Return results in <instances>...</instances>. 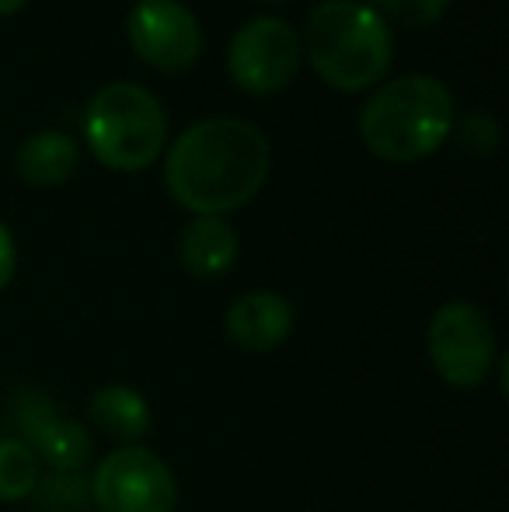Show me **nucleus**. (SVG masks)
Masks as SVG:
<instances>
[{
	"instance_id": "obj_13",
	"label": "nucleus",
	"mask_w": 509,
	"mask_h": 512,
	"mask_svg": "<svg viewBox=\"0 0 509 512\" xmlns=\"http://www.w3.org/2000/svg\"><path fill=\"white\" fill-rule=\"evenodd\" d=\"M77 161H81V154H77L74 136L56 133V129H42V133L28 136L18 147V157H14L18 175L32 189H56V185H63L74 175Z\"/></svg>"
},
{
	"instance_id": "obj_7",
	"label": "nucleus",
	"mask_w": 509,
	"mask_h": 512,
	"mask_svg": "<svg viewBox=\"0 0 509 512\" xmlns=\"http://www.w3.org/2000/svg\"><path fill=\"white\" fill-rule=\"evenodd\" d=\"M7 415H11L21 443L32 446L39 464H46L49 471L81 474L88 467L91 453H95V439H91L88 425L63 415L46 391H39V387L14 391Z\"/></svg>"
},
{
	"instance_id": "obj_4",
	"label": "nucleus",
	"mask_w": 509,
	"mask_h": 512,
	"mask_svg": "<svg viewBox=\"0 0 509 512\" xmlns=\"http://www.w3.org/2000/svg\"><path fill=\"white\" fill-rule=\"evenodd\" d=\"M84 136L98 164L112 171H143L161 157L168 119L147 88L116 81L91 98Z\"/></svg>"
},
{
	"instance_id": "obj_5",
	"label": "nucleus",
	"mask_w": 509,
	"mask_h": 512,
	"mask_svg": "<svg viewBox=\"0 0 509 512\" xmlns=\"http://www.w3.org/2000/svg\"><path fill=\"white\" fill-rule=\"evenodd\" d=\"M426 352L436 377L454 391H475L499 366V335L492 317L471 300H447L426 324Z\"/></svg>"
},
{
	"instance_id": "obj_3",
	"label": "nucleus",
	"mask_w": 509,
	"mask_h": 512,
	"mask_svg": "<svg viewBox=\"0 0 509 512\" xmlns=\"http://www.w3.org/2000/svg\"><path fill=\"white\" fill-rule=\"evenodd\" d=\"M314 74L339 91H367L391 67V28L370 4L325 0L307 14L304 46Z\"/></svg>"
},
{
	"instance_id": "obj_19",
	"label": "nucleus",
	"mask_w": 509,
	"mask_h": 512,
	"mask_svg": "<svg viewBox=\"0 0 509 512\" xmlns=\"http://www.w3.org/2000/svg\"><path fill=\"white\" fill-rule=\"evenodd\" d=\"M28 0H0V14H14V11H21Z\"/></svg>"
},
{
	"instance_id": "obj_8",
	"label": "nucleus",
	"mask_w": 509,
	"mask_h": 512,
	"mask_svg": "<svg viewBox=\"0 0 509 512\" xmlns=\"http://www.w3.org/2000/svg\"><path fill=\"white\" fill-rule=\"evenodd\" d=\"M300 39L283 18H252L234 32L227 70L234 84L252 95L283 91L297 77Z\"/></svg>"
},
{
	"instance_id": "obj_16",
	"label": "nucleus",
	"mask_w": 509,
	"mask_h": 512,
	"mask_svg": "<svg viewBox=\"0 0 509 512\" xmlns=\"http://www.w3.org/2000/svg\"><path fill=\"white\" fill-rule=\"evenodd\" d=\"M374 11L405 28H429L447 14L450 0H374Z\"/></svg>"
},
{
	"instance_id": "obj_15",
	"label": "nucleus",
	"mask_w": 509,
	"mask_h": 512,
	"mask_svg": "<svg viewBox=\"0 0 509 512\" xmlns=\"http://www.w3.org/2000/svg\"><path fill=\"white\" fill-rule=\"evenodd\" d=\"M35 495L42 499V512H84L91 509V492L84 474H42Z\"/></svg>"
},
{
	"instance_id": "obj_12",
	"label": "nucleus",
	"mask_w": 509,
	"mask_h": 512,
	"mask_svg": "<svg viewBox=\"0 0 509 512\" xmlns=\"http://www.w3.org/2000/svg\"><path fill=\"white\" fill-rule=\"evenodd\" d=\"M91 425H98V432H105L109 439H116L119 446L140 443L150 432V405L136 387L129 384H105L91 394L88 401Z\"/></svg>"
},
{
	"instance_id": "obj_20",
	"label": "nucleus",
	"mask_w": 509,
	"mask_h": 512,
	"mask_svg": "<svg viewBox=\"0 0 509 512\" xmlns=\"http://www.w3.org/2000/svg\"><path fill=\"white\" fill-rule=\"evenodd\" d=\"M265 4H286V0H265Z\"/></svg>"
},
{
	"instance_id": "obj_18",
	"label": "nucleus",
	"mask_w": 509,
	"mask_h": 512,
	"mask_svg": "<svg viewBox=\"0 0 509 512\" xmlns=\"http://www.w3.org/2000/svg\"><path fill=\"white\" fill-rule=\"evenodd\" d=\"M14 265H18V248H14V237H11V230H7V223L0 220V293L11 286Z\"/></svg>"
},
{
	"instance_id": "obj_10",
	"label": "nucleus",
	"mask_w": 509,
	"mask_h": 512,
	"mask_svg": "<svg viewBox=\"0 0 509 512\" xmlns=\"http://www.w3.org/2000/svg\"><path fill=\"white\" fill-rule=\"evenodd\" d=\"M224 335L241 352H272L293 335V304L276 290L238 297L224 314Z\"/></svg>"
},
{
	"instance_id": "obj_9",
	"label": "nucleus",
	"mask_w": 509,
	"mask_h": 512,
	"mask_svg": "<svg viewBox=\"0 0 509 512\" xmlns=\"http://www.w3.org/2000/svg\"><path fill=\"white\" fill-rule=\"evenodd\" d=\"M126 32L133 53L164 74H182L203 53V28L178 0H136Z\"/></svg>"
},
{
	"instance_id": "obj_6",
	"label": "nucleus",
	"mask_w": 509,
	"mask_h": 512,
	"mask_svg": "<svg viewBox=\"0 0 509 512\" xmlns=\"http://www.w3.org/2000/svg\"><path fill=\"white\" fill-rule=\"evenodd\" d=\"M88 492L98 512H175L178 481L150 446H116L95 464Z\"/></svg>"
},
{
	"instance_id": "obj_2",
	"label": "nucleus",
	"mask_w": 509,
	"mask_h": 512,
	"mask_svg": "<svg viewBox=\"0 0 509 512\" xmlns=\"http://www.w3.org/2000/svg\"><path fill=\"white\" fill-rule=\"evenodd\" d=\"M454 98L436 77L405 74L384 84L360 112V136L381 161L415 164L447 143Z\"/></svg>"
},
{
	"instance_id": "obj_17",
	"label": "nucleus",
	"mask_w": 509,
	"mask_h": 512,
	"mask_svg": "<svg viewBox=\"0 0 509 512\" xmlns=\"http://www.w3.org/2000/svg\"><path fill=\"white\" fill-rule=\"evenodd\" d=\"M457 140H461L464 150H471V154H492L499 143V122L485 112H471V115H464Z\"/></svg>"
},
{
	"instance_id": "obj_14",
	"label": "nucleus",
	"mask_w": 509,
	"mask_h": 512,
	"mask_svg": "<svg viewBox=\"0 0 509 512\" xmlns=\"http://www.w3.org/2000/svg\"><path fill=\"white\" fill-rule=\"evenodd\" d=\"M42 481V464L18 436H0V502H25Z\"/></svg>"
},
{
	"instance_id": "obj_1",
	"label": "nucleus",
	"mask_w": 509,
	"mask_h": 512,
	"mask_svg": "<svg viewBox=\"0 0 509 512\" xmlns=\"http://www.w3.org/2000/svg\"><path fill=\"white\" fill-rule=\"evenodd\" d=\"M272 168L262 129L245 119H203L178 133L164 161L171 199L196 216H224L252 203Z\"/></svg>"
},
{
	"instance_id": "obj_11",
	"label": "nucleus",
	"mask_w": 509,
	"mask_h": 512,
	"mask_svg": "<svg viewBox=\"0 0 509 512\" xmlns=\"http://www.w3.org/2000/svg\"><path fill=\"white\" fill-rule=\"evenodd\" d=\"M178 258L192 279H220L238 262V234L224 216H196L182 230Z\"/></svg>"
}]
</instances>
